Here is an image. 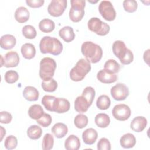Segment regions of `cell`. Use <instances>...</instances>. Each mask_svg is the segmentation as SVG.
<instances>
[{"label":"cell","instance_id":"obj_1","mask_svg":"<svg viewBox=\"0 0 150 150\" xmlns=\"http://www.w3.org/2000/svg\"><path fill=\"white\" fill-rule=\"evenodd\" d=\"M39 49L43 54L50 53L54 56L59 55L63 50V45L60 40L54 37L44 36L39 43Z\"/></svg>","mask_w":150,"mask_h":150},{"label":"cell","instance_id":"obj_2","mask_svg":"<svg viewBox=\"0 0 150 150\" xmlns=\"http://www.w3.org/2000/svg\"><path fill=\"white\" fill-rule=\"evenodd\" d=\"M81 51L86 59L91 63L98 62L103 56L101 47L99 45L90 41L85 42L82 44Z\"/></svg>","mask_w":150,"mask_h":150},{"label":"cell","instance_id":"obj_3","mask_svg":"<svg viewBox=\"0 0 150 150\" xmlns=\"http://www.w3.org/2000/svg\"><path fill=\"white\" fill-rule=\"evenodd\" d=\"M112 49L114 55L119 59L122 64H129L133 61V53L130 49L127 48L123 41H115L112 45Z\"/></svg>","mask_w":150,"mask_h":150},{"label":"cell","instance_id":"obj_4","mask_svg":"<svg viewBox=\"0 0 150 150\" xmlns=\"http://www.w3.org/2000/svg\"><path fill=\"white\" fill-rule=\"evenodd\" d=\"M91 70L90 63L84 59H81L76 63L70 71V77L74 81H79L85 77Z\"/></svg>","mask_w":150,"mask_h":150},{"label":"cell","instance_id":"obj_5","mask_svg":"<svg viewBox=\"0 0 150 150\" xmlns=\"http://www.w3.org/2000/svg\"><path fill=\"white\" fill-rule=\"evenodd\" d=\"M56 66V63L53 59L49 57L43 58L40 62V77L43 80L52 78L54 76Z\"/></svg>","mask_w":150,"mask_h":150},{"label":"cell","instance_id":"obj_6","mask_svg":"<svg viewBox=\"0 0 150 150\" xmlns=\"http://www.w3.org/2000/svg\"><path fill=\"white\" fill-rule=\"evenodd\" d=\"M71 8L69 11V18L73 22L80 21L84 15L86 1L84 0L70 1Z\"/></svg>","mask_w":150,"mask_h":150},{"label":"cell","instance_id":"obj_7","mask_svg":"<svg viewBox=\"0 0 150 150\" xmlns=\"http://www.w3.org/2000/svg\"><path fill=\"white\" fill-rule=\"evenodd\" d=\"M87 26L88 29L99 36H105L107 35L110 30V26L101 21L98 18H91L88 21Z\"/></svg>","mask_w":150,"mask_h":150},{"label":"cell","instance_id":"obj_8","mask_svg":"<svg viewBox=\"0 0 150 150\" xmlns=\"http://www.w3.org/2000/svg\"><path fill=\"white\" fill-rule=\"evenodd\" d=\"M98 10L101 16L107 21H114L116 17V12L110 1H101L99 5Z\"/></svg>","mask_w":150,"mask_h":150},{"label":"cell","instance_id":"obj_9","mask_svg":"<svg viewBox=\"0 0 150 150\" xmlns=\"http://www.w3.org/2000/svg\"><path fill=\"white\" fill-rule=\"evenodd\" d=\"M66 7V0H53L48 5L47 11L50 15L59 17L63 13Z\"/></svg>","mask_w":150,"mask_h":150},{"label":"cell","instance_id":"obj_10","mask_svg":"<svg viewBox=\"0 0 150 150\" xmlns=\"http://www.w3.org/2000/svg\"><path fill=\"white\" fill-rule=\"evenodd\" d=\"M113 117L118 121L128 120L131 114L130 108L126 104H120L115 105L112 110Z\"/></svg>","mask_w":150,"mask_h":150},{"label":"cell","instance_id":"obj_11","mask_svg":"<svg viewBox=\"0 0 150 150\" xmlns=\"http://www.w3.org/2000/svg\"><path fill=\"white\" fill-rule=\"evenodd\" d=\"M111 94L115 100H124L129 95V90L125 84L118 83L111 88Z\"/></svg>","mask_w":150,"mask_h":150},{"label":"cell","instance_id":"obj_12","mask_svg":"<svg viewBox=\"0 0 150 150\" xmlns=\"http://www.w3.org/2000/svg\"><path fill=\"white\" fill-rule=\"evenodd\" d=\"M19 56L15 51H10L4 57V66L6 67H13L19 64Z\"/></svg>","mask_w":150,"mask_h":150},{"label":"cell","instance_id":"obj_13","mask_svg":"<svg viewBox=\"0 0 150 150\" xmlns=\"http://www.w3.org/2000/svg\"><path fill=\"white\" fill-rule=\"evenodd\" d=\"M69 101L63 98H56L53 105V111L57 113H64L70 109Z\"/></svg>","mask_w":150,"mask_h":150},{"label":"cell","instance_id":"obj_14","mask_svg":"<svg viewBox=\"0 0 150 150\" xmlns=\"http://www.w3.org/2000/svg\"><path fill=\"white\" fill-rule=\"evenodd\" d=\"M97 79L104 84H111L114 83L117 80V76L115 74L111 73L104 69L100 70L97 74Z\"/></svg>","mask_w":150,"mask_h":150},{"label":"cell","instance_id":"obj_15","mask_svg":"<svg viewBox=\"0 0 150 150\" xmlns=\"http://www.w3.org/2000/svg\"><path fill=\"white\" fill-rule=\"evenodd\" d=\"M147 125V120L142 116L135 117L130 124L131 128L135 132H140L142 131Z\"/></svg>","mask_w":150,"mask_h":150},{"label":"cell","instance_id":"obj_16","mask_svg":"<svg viewBox=\"0 0 150 150\" xmlns=\"http://www.w3.org/2000/svg\"><path fill=\"white\" fill-rule=\"evenodd\" d=\"M16 40L14 36L6 34L1 36L0 39L1 47L5 50L12 49L16 45Z\"/></svg>","mask_w":150,"mask_h":150},{"label":"cell","instance_id":"obj_17","mask_svg":"<svg viewBox=\"0 0 150 150\" xmlns=\"http://www.w3.org/2000/svg\"><path fill=\"white\" fill-rule=\"evenodd\" d=\"M98 137V134L96 129L90 128L86 129L82 134V138L84 142L87 145L93 144Z\"/></svg>","mask_w":150,"mask_h":150},{"label":"cell","instance_id":"obj_18","mask_svg":"<svg viewBox=\"0 0 150 150\" xmlns=\"http://www.w3.org/2000/svg\"><path fill=\"white\" fill-rule=\"evenodd\" d=\"M90 106V105L87 100L82 95L78 96L75 100L74 109L77 112H86L88 110Z\"/></svg>","mask_w":150,"mask_h":150},{"label":"cell","instance_id":"obj_19","mask_svg":"<svg viewBox=\"0 0 150 150\" xmlns=\"http://www.w3.org/2000/svg\"><path fill=\"white\" fill-rule=\"evenodd\" d=\"M59 36L67 43L73 41L75 38L73 29L69 26H64L60 29L59 32Z\"/></svg>","mask_w":150,"mask_h":150},{"label":"cell","instance_id":"obj_20","mask_svg":"<svg viewBox=\"0 0 150 150\" xmlns=\"http://www.w3.org/2000/svg\"><path fill=\"white\" fill-rule=\"evenodd\" d=\"M120 142L122 148H133L136 144V138L133 134L127 133L121 137Z\"/></svg>","mask_w":150,"mask_h":150},{"label":"cell","instance_id":"obj_21","mask_svg":"<svg viewBox=\"0 0 150 150\" xmlns=\"http://www.w3.org/2000/svg\"><path fill=\"white\" fill-rule=\"evenodd\" d=\"M39 91L34 87L27 86L23 91V96L28 101H37L39 98Z\"/></svg>","mask_w":150,"mask_h":150},{"label":"cell","instance_id":"obj_22","mask_svg":"<svg viewBox=\"0 0 150 150\" xmlns=\"http://www.w3.org/2000/svg\"><path fill=\"white\" fill-rule=\"evenodd\" d=\"M64 147L67 150H77L80 147V141L79 138L74 135H70L64 142Z\"/></svg>","mask_w":150,"mask_h":150},{"label":"cell","instance_id":"obj_23","mask_svg":"<svg viewBox=\"0 0 150 150\" xmlns=\"http://www.w3.org/2000/svg\"><path fill=\"white\" fill-rule=\"evenodd\" d=\"M21 52L23 57L28 60L33 58L36 54V49L35 46L29 43L23 44L21 47Z\"/></svg>","mask_w":150,"mask_h":150},{"label":"cell","instance_id":"obj_24","mask_svg":"<svg viewBox=\"0 0 150 150\" xmlns=\"http://www.w3.org/2000/svg\"><path fill=\"white\" fill-rule=\"evenodd\" d=\"M29 12L23 6H20L18 8L15 12V18L17 22L21 23H23L28 21L29 18Z\"/></svg>","mask_w":150,"mask_h":150},{"label":"cell","instance_id":"obj_25","mask_svg":"<svg viewBox=\"0 0 150 150\" xmlns=\"http://www.w3.org/2000/svg\"><path fill=\"white\" fill-rule=\"evenodd\" d=\"M52 132L56 138H62L67 134L68 128L66 124L62 122H58L52 127Z\"/></svg>","mask_w":150,"mask_h":150},{"label":"cell","instance_id":"obj_26","mask_svg":"<svg viewBox=\"0 0 150 150\" xmlns=\"http://www.w3.org/2000/svg\"><path fill=\"white\" fill-rule=\"evenodd\" d=\"M39 28L42 32L49 33L54 29L55 23L52 20L45 18L40 21Z\"/></svg>","mask_w":150,"mask_h":150},{"label":"cell","instance_id":"obj_27","mask_svg":"<svg viewBox=\"0 0 150 150\" xmlns=\"http://www.w3.org/2000/svg\"><path fill=\"white\" fill-rule=\"evenodd\" d=\"M28 114L32 119L38 120L44 114V111L41 105L39 104H33L29 107Z\"/></svg>","mask_w":150,"mask_h":150},{"label":"cell","instance_id":"obj_28","mask_svg":"<svg viewBox=\"0 0 150 150\" xmlns=\"http://www.w3.org/2000/svg\"><path fill=\"white\" fill-rule=\"evenodd\" d=\"M42 134V129L37 125H32L27 129V135L29 138L36 140L40 138Z\"/></svg>","mask_w":150,"mask_h":150},{"label":"cell","instance_id":"obj_29","mask_svg":"<svg viewBox=\"0 0 150 150\" xmlns=\"http://www.w3.org/2000/svg\"><path fill=\"white\" fill-rule=\"evenodd\" d=\"M96 124L100 128H105L110 123V118L109 116L104 113H100L96 115L95 119Z\"/></svg>","mask_w":150,"mask_h":150},{"label":"cell","instance_id":"obj_30","mask_svg":"<svg viewBox=\"0 0 150 150\" xmlns=\"http://www.w3.org/2000/svg\"><path fill=\"white\" fill-rule=\"evenodd\" d=\"M42 87L46 92H53L57 88V83L53 78L44 79L42 83Z\"/></svg>","mask_w":150,"mask_h":150},{"label":"cell","instance_id":"obj_31","mask_svg":"<svg viewBox=\"0 0 150 150\" xmlns=\"http://www.w3.org/2000/svg\"><path fill=\"white\" fill-rule=\"evenodd\" d=\"M104 69L107 71L115 74L120 70V65L114 59H109L106 61L104 66Z\"/></svg>","mask_w":150,"mask_h":150},{"label":"cell","instance_id":"obj_32","mask_svg":"<svg viewBox=\"0 0 150 150\" xmlns=\"http://www.w3.org/2000/svg\"><path fill=\"white\" fill-rule=\"evenodd\" d=\"M111 104V100L107 95H101L97 100L96 105L101 110L108 109Z\"/></svg>","mask_w":150,"mask_h":150},{"label":"cell","instance_id":"obj_33","mask_svg":"<svg viewBox=\"0 0 150 150\" xmlns=\"http://www.w3.org/2000/svg\"><path fill=\"white\" fill-rule=\"evenodd\" d=\"M56 98V97L54 96L50 95H45L43 97L42 99V103L47 110L49 111H53V105Z\"/></svg>","mask_w":150,"mask_h":150},{"label":"cell","instance_id":"obj_34","mask_svg":"<svg viewBox=\"0 0 150 150\" xmlns=\"http://www.w3.org/2000/svg\"><path fill=\"white\" fill-rule=\"evenodd\" d=\"M88 120L86 115L79 114L76 116L74 119V124L75 126L80 129H82L87 126Z\"/></svg>","mask_w":150,"mask_h":150},{"label":"cell","instance_id":"obj_35","mask_svg":"<svg viewBox=\"0 0 150 150\" xmlns=\"http://www.w3.org/2000/svg\"><path fill=\"white\" fill-rule=\"evenodd\" d=\"M54 145V138L50 134H46L43 137L42 148L43 150H49L53 148Z\"/></svg>","mask_w":150,"mask_h":150},{"label":"cell","instance_id":"obj_36","mask_svg":"<svg viewBox=\"0 0 150 150\" xmlns=\"http://www.w3.org/2000/svg\"><path fill=\"white\" fill-rule=\"evenodd\" d=\"M22 32L25 38L29 39H34L37 35L35 28L32 25H26L23 26Z\"/></svg>","mask_w":150,"mask_h":150},{"label":"cell","instance_id":"obj_37","mask_svg":"<svg viewBox=\"0 0 150 150\" xmlns=\"http://www.w3.org/2000/svg\"><path fill=\"white\" fill-rule=\"evenodd\" d=\"M95 90L92 87H86L82 93V96L87 100L90 105H91L93 103V101L94 100V97H95Z\"/></svg>","mask_w":150,"mask_h":150},{"label":"cell","instance_id":"obj_38","mask_svg":"<svg viewBox=\"0 0 150 150\" xmlns=\"http://www.w3.org/2000/svg\"><path fill=\"white\" fill-rule=\"evenodd\" d=\"M123 7L127 12L132 13L137 10L138 4L137 1L134 0H125L123 2Z\"/></svg>","mask_w":150,"mask_h":150},{"label":"cell","instance_id":"obj_39","mask_svg":"<svg viewBox=\"0 0 150 150\" xmlns=\"http://www.w3.org/2000/svg\"><path fill=\"white\" fill-rule=\"evenodd\" d=\"M18 145L17 138L13 135L8 136L4 142V146L6 149L11 150L15 149Z\"/></svg>","mask_w":150,"mask_h":150},{"label":"cell","instance_id":"obj_40","mask_svg":"<svg viewBox=\"0 0 150 150\" xmlns=\"http://www.w3.org/2000/svg\"><path fill=\"white\" fill-rule=\"evenodd\" d=\"M4 78L6 83L13 84L18 80L19 75L18 73L14 70H9L5 73Z\"/></svg>","mask_w":150,"mask_h":150},{"label":"cell","instance_id":"obj_41","mask_svg":"<svg viewBox=\"0 0 150 150\" xmlns=\"http://www.w3.org/2000/svg\"><path fill=\"white\" fill-rule=\"evenodd\" d=\"M52 118L49 114L44 113V114L39 119L36 120V122L43 127H47L50 125Z\"/></svg>","mask_w":150,"mask_h":150},{"label":"cell","instance_id":"obj_42","mask_svg":"<svg viewBox=\"0 0 150 150\" xmlns=\"http://www.w3.org/2000/svg\"><path fill=\"white\" fill-rule=\"evenodd\" d=\"M97 149L98 150H110L111 144L109 140L105 138H101L97 143Z\"/></svg>","mask_w":150,"mask_h":150},{"label":"cell","instance_id":"obj_43","mask_svg":"<svg viewBox=\"0 0 150 150\" xmlns=\"http://www.w3.org/2000/svg\"><path fill=\"white\" fill-rule=\"evenodd\" d=\"M12 120V115L7 111L0 112V121L2 124H9Z\"/></svg>","mask_w":150,"mask_h":150},{"label":"cell","instance_id":"obj_44","mask_svg":"<svg viewBox=\"0 0 150 150\" xmlns=\"http://www.w3.org/2000/svg\"><path fill=\"white\" fill-rule=\"evenodd\" d=\"M45 1L43 0H26V4L33 8H38L41 7Z\"/></svg>","mask_w":150,"mask_h":150},{"label":"cell","instance_id":"obj_45","mask_svg":"<svg viewBox=\"0 0 150 150\" xmlns=\"http://www.w3.org/2000/svg\"><path fill=\"white\" fill-rule=\"evenodd\" d=\"M0 128H1V141H2L4 136H5V135L6 134V131H5V129L2 127V126H0Z\"/></svg>","mask_w":150,"mask_h":150},{"label":"cell","instance_id":"obj_46","mask_svg":"<svg viewBox=\"0 0 150 150\" xmlns=\"http://www.w3.org/2000/svg\"><path fill=\"white\" fill-rule=\"evenodd\" d=\"M1 67L2 66H4V58H3V57H2V56H1Z\"/></svg>","mask_w":150,"mask_h":150}]
</instances>
